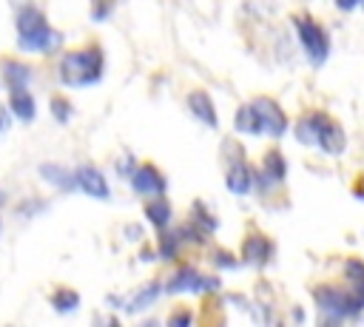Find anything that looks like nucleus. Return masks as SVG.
I'll return each instance as SVG.
<instances>
[{
  "mask_svg": "<svg viewBox=\"0 0 364 327\" xmlns=\"http://www.w3.org/2000/svg\"><path fill=\"white\" fill-rule=\"evenodd\" d=\"M17 43L23 51H54L63 37L48 28L46 17L37 11L34 3H26L23 9H17Z\"/></svg>",
  "mask_w": 364,
  "mask_h": 327,
  "instance_id": "obj_1",
  "label": "nucleus"
},
{
  "mask_svg": "<svg viewBox=\"0 0 364 327\" xmlns=\"http://www.w3.org/2000/svg\"><path fill=\"white\" fill-rule=\"evenodd\" d=\"M102 77V51L97 45L68 51L60 60V80L65 85H88Z\"/></svg>",
  "mask_w": 364,
  "mask_h": 327,
  "instance_id": "obj_2",
  "label": "nucleus"
},
{
  "mask_svg": "<svg viewBox=\"0 0 364 327\" xmlns=\"http://www.w3.org/2000/svg\"><path fill=\"white\" fill-rule=\"evenodd\" d=\"M299 139L304 145H318L327 154H341L344 151V134L341 128L321 111H313L310 117H304V122L299 125Z\"/></svg>",
  "mask_w": 364,
  "mask_h": 327,
  "instance_id": "obj_3",
  "label": "nucleus"
},
{
  "mask_svg": "<svg viewBox=\"0 0 364 327\" xmlns=\"http://www.w3.org/2000/svg\"><path fill=\"white\" fill-rule=\"evenodd\" d=\"M296 28H299V40H301V48L307 51V57L313 63H324V57L330 51L324 28L313 17H296Z\"/></svg>",
  "mask_w": 364,
  "mask_h": 327,
  "instance_id": "obj_4",
  "label": "nucleus"
},
{
  "mask_svg": "<svg viewBox=\"0 0 364 327\" xmlns=\"http://www.w3.org/2000/svg\"><path fill=\"white\" fill-rule=\"evenodd\" d=\"M253 111H256V117H259L262 134H267V136H282V134L287 131V117H284V111L279 108L276 100L259 97V100H253Z\"/></svg>",
  "mask_w": 364,
  "mask_h": 327,
  "instance_id": "obj_5",
  "label": "nucleus"
},
{
  "mask_svg": "<svg viewBox=\"0 0 364 327\" xmlns=\"http://www.w3.org/2000/svg\"><path fill=\"white\" fill-rule=\"evenodd\" d=\"M316 301H318L324 310H333V313H338V316H350V313H355V310L361 307L353 293H344V290H338V287H318V290H316Z\"/></svg>",
  "mask_w": 364,
  "mask_h": 327,
  "instance_id": "obj_6",
  "label": "nucleus"
},
{
  "mask_svg": "<svg viewBox=\"0 0 364 327\" xmlns=\"http://www.w3.org/2000/svg\"><path fill=\"white\" fill-rule=\"evenodd\" d=\"M131 185H134V191L142 193V196H162V193H165V176H162L154 165L136 168L134 176H131Z\"/></svg>",
  "mask_w": 364,
  "mask_h": 327,
  "instance_id": "obj_7",
  "label": "nucleus"
},
{
  "mask_svg": "<svg viewBox=\"0 0 364 327\" xmlns=\"http://www.w3.org/2000/svg\"><path fill=\"white\" fill-rule=\"evenodd\" d=\"M213 287H219V282H213V279H205V276H199L196 270H191V267H182L173 279H171V284H168V293H182V290H213Z\"/></svg>",
  "mask_w": 364,
  "mask_h": 327,
  "instance_id": "obj_8",
  "label": "nucleus"
},
{
  "mask_svg": "<svg viewBox=\"0 0 364 327\" xmlns=\"http://www.w3.org/2000/svg\"><path fill=\"white\" fill-rule=\"evenodd\" d=\"M77 185H80V191H85V193L94 196V199H108V182H105V176H102L97 168H91V165H80V168H77Z\"/></svg>",
  "mask_w": 364,
  "mask_h": 327,
  "instance_id": "obj_9",
  "label": "nucleus"
},
{
  "mask_svg": "<svg viewBox=\"0 0 364 327\" xmlns=\"http://www.w3.org/2000/svg\"><path fill=\"white\" fill-rule=\"evenodd\" d=\"M188 108L193 111L196 119H202L208 128H216L219 125V117H216V108L210 102V97L205 91H191L188 94Z\"/></svg>",
  "mask_w": 364,
  "mask_h": 327,
  "instance_id": "obj_10",
  "label": "nucleus"
},
{
  "mask_svg": "<svg viewBox=\"0 0 364 327\" xmlns=\"http://www.w3.org/2000/svg\"><path fill=\"white\" fill-rule=\"evenodd\" d=\"M9 105H11V111L23 119V122H28V119H34V114H37V105H34V97L26 91V88H11V97H9Z\"/></svg>",
  "mask_w": 364,
  "mask_h": 327,
  "instance_id": "obj_11",
  "label": "nucleus"
},
{
  "mask_svg": "<svg viewBox=\"0 0 364 327\" xmlns=\"http://www.w3.org/2000/svg\"><path fill=\"white\" fill-rule=\"evenodd\" d=\"M225 182H228V188H230L233 193H247V191H250V171H247V165L233 162V165L228 168Z\"/></svg>",
  "mask_w": 364,
  "mask_h": 327,
  "instance_id": "obj_12",
  "label": "nucleus"
},
{
  "mask_svg": "<svg viewBox=\"0 0 364 327\" xmlns=\"http://www.w3.org/2000/svg\"><path fill=\"white\" fill-rule=\"evenodd\" d=\"M145 216H148L151 225L165 227V225L171 222V205H168V199H165V196H156L154 202H148V205H145Z\"/></svg>",
  "mask_w": 364,
  "mask_h": 327,
  "instance_id": "obj_13",
  "label": "nucleus"
},
{
  "mask_svg": "<svg viewBox=\"0 0 364 327\" xmlns=\"http://www.w3.org/2000/svg\"><path fill=\"white\" fill-rule=\"evenodd\" d=\"M40 173L51 182V185H60L63 191H74L77 188V173H65L60 165H40Z\"/></svg>",
  "mask_w": 364,
  "mask_h": 327,
  "instance_id": "obj_14",
  "label": "nucleus"
},
{
  "mask_svg": "<svg viewBox=\"0 0 364 327\" xmlns=\"http://www.w3.org/2000/svg\"><path fill=\"white\" fill-rule=\"evenodd\" d=\"M242 256H245L247 262H267V256H270L267 239H264V236H247V242H245V247H242Z\"/></svg>",
  "mask_w": 364,
  "mask_h": 327,
  "instance_id": "obj_15",
  "label": "nucleus"
},
{
  "mask_svg": "<svg viewBox=\"0 0 364 327\" xmlns=\"http://www.w3.org/2000/svg\"><path fill=\"white\" fill-rule=\"evenodd\" d=\"M236 131H245V134H262V125H259V117L253 111V102L250 105H242L236 111Z\"/></svg>",
  "mask_w": 364,
  "mask_h": 327,
  "instance_id": "obj_16",
  "label": "nucleus"
},
{
  "mask_svg": "<svg viewBox=\"0 0 364 327\" xmlns=\"http://www.w3.org/2000/svg\"><path fill=\"white\" fill-rule=\"evenodd\" d=\"M6 80H9V88H26L31 80V71L23 63H6Z\"/></svg>",
  "mask_w": 364,
  "mask_h": 327,
  "instance_id": "obj_17",
  "label": "nucleus"
},
{
  "mask_svg": "<svg viewBox=\"0 0 364 327\" xmlns=\"http://www.w3.org/2000/svg\"><path fill=\"white\" fill-rule=\"evenodd\" d=\"M264 173H270L273 179H284V173H287V165H284V156H282V151H267L264 154Z\"/></svg>",
  "mask_w": 364,
  "mask_h": 327,
  "instance_id": "obj_18",
  "label": "nucleus"
},
{
  "mask_svg": "<svg viewBox=\"0 0 364 327\" xmlns=\"http://www.w3.org/2000/svg\"><path fill=\"white\" fill-rule=\"evenodd\" d=\"M51 304H54L57 310H74V304H80V296H77L74 290H68V287H60V290L51 296Z\"/></svg>",
  "mask_w": 364,
  "mask_h": 327,
  "instance_id": "obj_19",
  "label": "nucleus"
},
{
  "mask_svg": "<svg viewBox=\"0 0 364 327\" xmlns=\"http://www.w3.org/2000/svg\"><path fill=\"white\" fill-rule=\"evenodd\" d=\"M51 114L57 117V122H65V119L71 117V105H68V100H65V97H54V100H51Z\"/></svg>",
  "mask_w": 364,
  "mask_h": 327,
  "instance_id": "obj_20",
  "label": "nucleus"
},
{
  "mask_svg": "<svg viewBox=\"0 0 364 327\" xmlns=\"http://www.w3.org/2000/svg\"><path fill=\"white\" fill-rule=\"evenodd\" d=\"M159 253H162V259H171V256L176 253V236H173V233H162V239H159Z\"/></svg>",
  "mask_w": 364,
  "mask_h": 327,
  "instance_id": "obj_21",
  "label": "nucleus"
},
{
  "mask_svg": "<svg viewBox=\"0 0 364 327\" xmlns=\"http://www.w3.org/2000/svg\"><path fill=\"white\" fill-rule=\"evenodd\" d=\"M344 270H347V276L353 279V284H358V282H364V264H361L358 259H350Z\"/></svg>",
  "mask_w": 364,
  "mask_h": 327,
  "instance_id": "obj_22",
  "label": "nucleus"
},
{
  "mask_svg": "<svg viewBox=\"0 0 364 327\" xmlns=\"http://www.w3.org/2000/svg\"><path fill=\"white\" fill-rule=\"evenodd\" d=\"M193 219H199V222L205 225V230H213V227H216V222L208 216V210H205V205H202V202H196V205H193Z\"/></svg>",
  "mask_w": 364,
  "mask_h": 327,
  "instance_id": "obj_23",
  "label": "nucleus"
},
{
  "mask_svg": "<svg viewBox=\"0 0 364 327\" xmlns=\"http://www.w3.org/2000/svg\"><path fill=\"white\" fill-rule=\"evenodd\" d=\"M179 233H182V239H188V242H202V239H205V236H202V230H199L196 225H193V227H191V225H185Z\"/></svg>",
  "mask_w": 364,
  "mask_h": 327,
  "instance_id": "obj_24",
  "label": "nucleus"
},
{
  "mask_svg": "<svg viewBox=\"0 0 364 327\" xmlns=\"http://www.w3.org/2000/svg\"><path fill=\"white\" fill-rule=\"evenodd\" d=\"M336 6H338L341 11H353V9L358 6V0H336Z\"/></svg>",
  "mask_w": 364,
  "mask_h": 327,
  "instance_id": "obj_25",
  "label": "nucleus"
},
{
  "mask_svg": "<svg viewBox=\"0 0 364 327\" xmlns=\"http://www.w3.org/2000/svg\"><path fill=\"white\" fill-rule=\"evenodd\" d=\"M9 125H11V119H9V111H6V108H0V134H3Z\"/></svg>",
  "mask_w": 364,
  "mask_h": 327,
  "instance_id": "obj_26",
  "label": "nucleus"
},
{
  "mask_svg": "<svg viewBox=\"0 0 364 327\" xmlns=\"http://www.w3.org/2000/svg\"><path fill=\"white\" fill-rule=\"evenodd\" d=\"M188 321V313H176L173 318H171V324H185Z\"/></svg>",
  "mask_w": 364,
  "mask_h": 327,
  "instance_id": "obj_27",
  "label": "nucleus"
},
{
  "mask_svg": "<svg viewBox=\"0 0 364 327\" xmlns=\"http://www.w3.org/2000/svg\"><path fill=\"white\" fill-rule=\"evenodd\" d=\"M11 3H14V6H17V9H23V6H26V3H28V0H11Z\"/></svg>",
  "mask_w": 364,
  "mask_h": 327,
  "instance_id": "obj_28",
  "label": "nucleus"
}]
</instances>
